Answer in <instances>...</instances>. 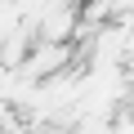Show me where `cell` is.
I'll return each instance as SVG.
<instances>
[{
    "label": "cell",
    "instance_id": "6da1fadb",
    "mask_svg": "<svg viewBox=\"0 0 134 134\" xmlns=\"http://www.w3.org/2000/svg\"><path fill=\"white\" fill-rule=\"evenodd\" d=\"M72 58H76L72 40H31L27 54H23V63H18V72L27 81H45V76L63 72V67H72Z\"/></svg>",
    "mask_w": 134,
    "mask_h": 134
}]
</instances>
